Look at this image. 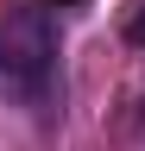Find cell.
<instances>
[{"instance_id":"cell-1","label":"cell","mask_w":145,"mask_h":151,"mask_svg":"<svg viewBox=\"0 0 145 151\" xmlns=\"http://www.w3.org/2000/svg\"><path fill=\"white\" fill-rule=\"evenodd\" d=\"M57 63V25L44 6L0 13V94L6 101H38Z\"/></svg>"},{"instance_id":"cell-2","label":"cell","mask_w":145,"mask_h":151,"mask_svg":"<svg viewBox=\"0 0 145 151\" xmlns=\"http://www.w3.org/2000/svg\"><path fill=\"white\" fill-rule=\"evenodd\" d=\"M126 38H133V44H139V50H145V6H139V13H133V25H126Z\"/></svg>"},{"instance_id":"cell-3","label":"cell","mask_w":145,"mask_h":151,"mask_svg":"<svg viewBox=\"0 0 145 151\" xmlns=\"http://www.w3.org/2000/svg\"><path fill=\"white\" fill-rule=\"evenodd\" d=\"M139 126H145V107H139Z\"/></svg>"}]
</instances>
